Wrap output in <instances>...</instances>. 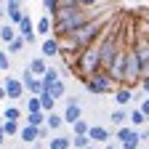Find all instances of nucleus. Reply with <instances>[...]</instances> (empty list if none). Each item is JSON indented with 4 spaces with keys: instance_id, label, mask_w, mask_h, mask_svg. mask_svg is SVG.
<instances>
[{
    "instance_id": "9b49d317",
    "label": "nucleus",
    "mask_w": 149,
    "mask_h": 149,
    "mask_svg": "<svg viewBox=\"0 0 149 149\" xmlns=\"http://www.w3.org/2000/svg\"><path fill=\"white\" fill-rule=\"evenodd\" d=\"M27 67H29V72L35 74V77H43V74H45V69H48V61L43 59V56H35V59H32Z\"/></svg>"
},
{
    "instance_id": "412c9836",
    "label": "nucleus",
    "mask_w": 149,
    "mask_h": 149,
    "mask_svg": "<svg viewBox=\"0 0 149 149\" xmlns=\"http://www.w3.org/2000/svg\"><path fill=\"white\" fill-rule=\"evenodd\" d=\"M136 130H139V128H133V125H120V128H117V141L123 144V141H128V139H133Z\"/></svg>"
},
{
    "instance_id": "e433bc0d",
    "label": "nucleus",
    "mask_w": 149,
    "mask_h": 149,
    "mask_svg": "<svg viewBox=\"0 0 149 149\" xmlns=\"http://www.w3.org/2000/svg\"><path fill=\"white\" fill-rule=\"evenodd\" d=\"M141 88H144V93L149 96V77H144V80H141Z\"/></svg>"
},
{
    "instance_id": "4468645a",
    "label": "nucleus",
    "mask_w": 149,
    "mask_h": 149,
    "mask_svg": "<svg viewBox=\"0 0 149 149\" xmlns=\"http://www.w3.org/2000/svg\"><path fill=\"white\" fill-rule=\"evenodd\" d=\"M24 125H32V128H40L45 125V112H27V120Z\"/></svg>"
},
{
    "instance_id": "79ce46f5",
    "label": "nucleus",
    "mask_w": 149,
    "mask_h": 149,
    "mask_svg": "<svg viewBox=\"0 0 149 149\" xmlns=\"http://www.w3.org/2000/svg\"><path fill=\"white\" fill-rule=\"evenodd\" d=\"M144 40H146V43H149V32H146V35H144Z\"/></svg>"
},
{
    "instance_id": "9d476101",
    "label": "nucleus",
    "mask_w": 149,
    "mask_h": 149,
    "mask_svg": "<svg viewBox=\"0 0 149 149\" xmlns=\"http://www.w3.org/2000/svg\"><path fill=\"white\" fill-rule=\"evenodd\" d=\"M64 123L67 125H72V123H77L80 117H83V109H80V104H67V109H64Z\"/></svg>"
},
{
    "instance_id": "dca6fc26",
    "label": "nucleus",
    "mask_w": 149,
    "mask_h": 149,
    "mask_svg": "<svg viewBox=\"0 0 149 149\" xmlns=\"http://www.w3.org/2000/svg\"><path fill=\"white\" fill-rule=\"evenodd\" d=\"M64 125V117L61 115H56V112H48V115H45V128L48 130H59Z\"/></svg>"
},
{
    "instance_id": "5701e85b",
    "label": "nucleus",
    "mask_w": 149,
    "mask_h": 149,
    "mask_svg": "<svg viewBox=\"0 0 149 149\" xmlns=\"http://www.w3.org/2000/svg\"><path fill=\"white\" fill-rule=\"evenodd\" d=\"M146 120H149V117L144 115V112H141V109H133V112H130V115H128V123H130V125H133V128H141V125H144Z\"/></svg>"
},
{
    "instance_id": "f704fd0d",
    "label": "nucleus",
    "mask_w": 149,
    "mask_h": 149,
    "mask_svg": "<svg viewBox=\"0 0 149 149\" xmlns=\"http://www.w3.org/2000/svg\"><path fill=\"white\" fill-rule=\"evenodd\" d=\"M51 136V130L45 128V125H40V128H37V141H43V139H48Z\"/></svg>"
},
{
    "instance_id": "7ed1b4c3",
    "label": "nucleus",
    "mask_w": 149,
    "mask_h": 149,
    "mask_svg": "<svg viewBox=\"0 0 149 149\" xmlns=\"http://www.w3.org/2000/svg\"><path fill=\"white\" fill-rule=\"evenodd\" d=\"M141 80V61H139V56L130 51V48H125V64H123V83H125V88H130V85H136Z\"/></svg>"
},
{
    "instance_id": "f3484780",
    "label": "nucleus",
    "mask_w": 149,
    "mask_h": 149,
    "mask_svg": "<svg viewBox=\"0 0 149 149\" xmlns=\"http://www.w3.org/2000/svg\"><path fill=\"white\" fill-rule=\"evenodd\" d=\"M109 120H112V125H115V128H120V125H125V123H128V112H125L123 107H117V109L109 115Z\"/></svg>"
},
{
    "instance_id": "20e7f679",
    "label": "nucleus",
    "mask_w": 149,
    "mask_h": 149,
    "mask_svg": "<svg viewBox=\"0 0 149 149\" xmlns=\"http://www.w3.org/2000/svg\"><path fill=\"white\" fill-rule=\"evenodd\" d=\"M85 88L91 93H96V96H104V93H112V91H115V83L109 80L107 72H99V74H93V77L85 80Z\"/></svg>"
},
{
    "instance_id": "aec40b11",
    "label": "nucleus",
    "mask_w": 149,
    "mask_h": 149,
    "mask_svg": "<svg viewBox=\"0 0 149 149\" xmlns=\"http://www.w3.org/2000/svg\"><path fill=\"white\" fill-rule=\"evenodd\" d=\"M48 149H72L69 136H53V139L48 141Z\"/></svg>"
},
{
    "instance_id": "72a5a7b5",
    "label": "nucleus",
    "mask_w": 149,
    "mask_h": 149,
    "mask_svg": "<svg viewBox=\"0 0 149 149\" xmlns=\"http://www.w3.org/2000/svg\"><path fill=\"white\" fill-rule=\"evenodd\" d=\"M74 3H77L83 11H88V8H96V6L101 3V0H74Z\"/></svg>"
},
{
    "instance_id": "6ab92c4d",
    "label": "nucleus",
    "mask_w": 149,
    "mask_h": 149,
    "mask_svg": "<svg viewBox=\"0 0 149 149\" xmlns=\"http://www.w3.org/2000/svg\"><path fill=\"white\" fill-rule=\"evenodd\" d=\"M37 99H40V109L45 112V115H48V112H53V107H56V99L51 96V93H45V91H43Z\"/></svg>"
},
{
    "instance_id": "393cba45",
    "label": "nucleus",
    "mask_w": 149,
    "mask_h": 149,
    "mask_svg": "<svg viewBox=\"0 0 149 149\" xmlns=\"http://www.w3.org/2000/svg\"><path fill=\"white\" fill-rule=\"evenodd\" d=\"M88 128H91V125L80 117L77 123H72V136H88Z\"/></svg>"
},
{
    "instance_id": "f257e3e1",
    "label": "nucleus",
    "mask_w": 149,
    "mask_h": 149,
    "mask_svg": "<svg viewBox=\"0 0 149 149\" xmlns=\"http://www.w3.org/2000/svg\"><path fill=\"white\" fill-rule=\"evenodd\" d=\"M74 72L80 74V80H83V83H85L88 77H93V74L104 72V69H101L99 45H96V43H93V45H88V48H83V51L77 53V64H74Z\"/></svg>"
},
{
    "instance_id": "c756f323",
    "label": "nucleus",
    "mask_w": 149,
    "mask_h": 149,
    "mask_svg": "<svg viewBox=\"0 0 149 149\" xmlns=\"http://www.w3.org/2000/svg\"><path fill=\"white\" fill-rule=\"evenodd\" d=\"M3 120H16V123H19V120H22V112H19L16 107H8V109L3 112Z\"/></svg>"
},
{
    "instance_id": "bb28decb",
    "label": "nucleus",
    "mask_w": 149,
    "mask_h": 149,
    "mask_svg": "<svg viewBox=\"0 0 149 149\" xmlns=\"http://www.w3.org/2000/svg\"><path fill=\"white\" fill-rule=\"evenodd\" d=\"M24 13H27L24 8H22V11H11V13H6V16H8V24H11V27H19V24H22V19H24Z\"/></svg>"
},
{
    "instance_id": "6e6552de",
    "label": "nucleus",
    "mask_w": 149,
    "mask_h": 149,
    "mask_svg": "<svg viewBox=\"0 0 149 149\" xmlns=\"http://www.w3.org/2000/svg\"><path fill=\"white\" fill-rule=\"evenodd\" d=\"M112 96H115V104H117V107H125V104L133 101V91L125 88V85H117L115 91H112Z\"/></svg>"
},
{
    "instance_id": "b1692460",
    "label": "nucleus",
    "mask_w": 149,
    "mask_h": 149,
    "mask_svg": "<svg viewBox=\"0 0 149 149\" xmlns=\"http://www.w3.org/2000/svg\"><path fill=\"white\" fill-rule=\"evenodd\" d=\"M40 80H43V88H45V85H51V83H56V80H61V77H59V69H56V67H48V69H45V74H43Z\"/></svg>"
},
{
    "instance_id": "f03ea898",
    "label": "nucleus",
    "mask_w": 149,
    "mask_h": 149,
    "mask_svg": "<svg viewBox=\"0 0 149 149\" xmlns=\"http://www.w3.org/2000/svg\"><path fill=\"white\" fill-rule=\"evenodd\" d=\"M104 27H107V24H104V16H99V19L93 16V19H88L85 24H80L77 29H74L72 35H67V37H72V40L77 43L80 48H88V45H93V43L101 37Z\"/></svg>"
},
{
    "instance_id": "473e14b6",
    "label": "nucleus",
    "mask_w": 149,
    "mask_h": 149,
    "mask_svg": "<svg viewBox=\"0 0 149 149\" xmlns=\"http://www.w3.org/2000/svg\"><path fill=\"white\" fill-rule=\"evenodd\" d=\"M6 13H11V11H22V0H6Z\"/></svg>"
},
{
    "instance_id": "a18cd8bd",
    "label": "nucleus",
    "mask_w": 149,
    "mask_h": 149,
    "mask_svg": "<svg viewBox=\"0 0 149 149\" xmlns=\"http://www.w3.org/2000/svg\"><path fill=\"white\" fill-rule=\"evenodd\" d=\"M144 19H146V22H149V13H146V16H144Z\"/></svg>"
},
{
    "instance_id": "ea45409f",
    "label": "nucleus",
    "mask_w": 149,
    "mask_h": 149,
    "mask_svg": "<svg viewBox=\"0 0 149 149\" xmlns=\"http://www.w3.org/2000/svg\"><path fill=\"white\" fill-rule=\"evenodd\" d=\"M3 19H6V8H3V6H0V22H3Z\"/></svg>"
},
{
    "instance_id": "a211bd4d",
    "label": "nucleus",
    "mask_w": 149,
    "mask_h": 149,
    "mask_svg": "<svg viewBox=\"0 0 149 149\" xmlns=\"http://www.w3.org/2000/svg\"><path fill=\"white\" fill-rule=\"evenodd\" d=\"M19 128H22V123H16V120H3V133H6V139L19 136Z\"/></svg>"
},
{
    "instance_id": "423d86ee",
    "label": "nucleus",
    "mask_w": 149,
    "mask_h": 149,
    "mask_svg": "<svg viewBox=\"0 0 149 149\" xmlns=\"http://www.w3.org/2000/svg\"><path fill=\"white\" fill-rule=\"evenodd\" d=\"M0 85H3V91H6V99H22L24 96V85H22V80H19V77H3V83H0Z\"/></svg>"
},
{
    "instance_id": "4c0bfd02",
    "label": "nucleus",
    "mask_w": 149,
    "mask_h": 149,
    "mask_svg": "<svg viewBox=\"0 0 149 149\" xmlns=\"http://www.w3.org/2000/svg\"><path fill=\"white\" fill-rule=\"evenodd\" d=\"M6 141H8V139H6V133H3V125H0V146H3Z\"/></svg>"
},
{
    "instance_id": "49530a36",
    "label": "nucleus",
    "mask_w": 149,
    "mask_h": 149,
    "mask_svg": "<svg viewBox=\"0 0 149 149\" xmlns=\"http://www.w3.org/2000/svg\"><path fill=\"white\" fill-rule=\"evenodd\" d=\"M120 149H123V146H120Z\"/></svg>"
},
{
    "instance_id": "c9c22d12",
    "label": "nucleus",
    "mask_w": 149,
    "mask_h": 149,
    "mask_svg": "<svg viewBox=\"0 0 149 149\" xmlns=\"http://www.w3.org/2000/svg\"><path fill=\"white\" fill-rule=\"evenodd\" d=\"M139 109H141V112H144V115L149 117V96H146V99H141V104H139Z\"/></svg>"
},
{
    "instance_id": "39448f33",
    "label": "nucleus",
    "mask_w": 149,
    "mask_h": 149,
    "mask_svg": "<svg viewBox=\"0 0 149 149\" xmlns=\"http://www.w3.org/2000/svg\"><path fill=\"white\" fill-rule=\"evenodd\" d=\"M19 80H22V85H24V91L29 93V96H40V93L45 91V88H43V80L35 77V74L29 72V67H24V74H22Z\"/></svg>"
},
{
    "instance_id": "2eb2a0df",
    "label": "nucleus",
    "mask_w": 149,
    "mask_h": 149,
    "mask_svg": "<svg viewBox=\"0 0 149 149\" xmlns=\"http://www.w3.org/2000/svg\"><path fill=\"white\" fill-rule=\"evenodd\" d=\"M51 27H53V22H51V16L45 13L40 22L35 24V35H48V37H51Z\"/></svg>"
},
{
    "instance_id": "ddd939ff",
    "label": "nucleus",
    "mask_w": 149,
    "mask_h": 149,
    "mask_svg": "<svg viewBox=\"0 0 149 149\" xmlns=\"http://www.w3.org/2000/svg\"><path fill=\"white\" fill-rule=\"evenodd\" d=\"M19 141H24V144L37 141V128H32V125H22V128H19Z\"/></svg>"
},
{
    "instance_id": "37998d69",
    "label": "nucleus",
    "mask_w": 149,
    "mask_h": 149,
    "mask_svg": "<svg viewBox=\"0 0 149 149\" xmlns=\"http://www.w3.org/2000/svg\"><path fill=\"white\" fill-rule=\"evenodd\" d=\"M85 149H96V146H93V144H91V146H85Z\"/></svg>"
},
{
    "instance_id": "a19ab883",
    "label": "nucleus",
    "mask_w": 149,
    "mask_h": 149,
    "mask_svg": "<svg viewBox=\"0 0 149 149\" xmlns=\"http://www.w3.org/2000/svg\"><path fill=\"white\" fill-rule=\"evenodd\" d=\"M6 99V91H3V85H0V101H3Z\"/></svg>"
},
{
    "instance_id": "cd10ccee",
    "label": "nucleus",
    "mask_w": 149,
    "mask_h": 149,
    "mask_svg": "<svg viewBox=\"0 0 149 149\" xmlns=\"http://www.w3.org/2000/svg\"><path fill=\"white\" fill-rule=\"evenodd\" d=\"M69 144H72L74 149H85V146H91V139H88V136H72Z\"/></svg>"
},
{
    "instance_id": "7c9ffc66",
    "label": "nucleus",
    "mask_w": 149,
    "mask_h": 149,
    "mask_svg": "<svg viewBox=\"0 0 149 149\" xmlns=\"http://www.w3.org/2000/svg\"><path fill=\"white\" fill-rule=\"evenodd\" d=\"M24 101H27V112H43L40 109V99H37V96H29Z\"/></svg>"
},
{
    "instance_id": "c03bdc74",
    "label": "nucleus",
    "mask_w": 149,
    "mask_h": 149,
    "mask_svg": "<svg viewBox=\"0 0 149 149\" xmlns=\"http://www.w3.org/2000/svg\"><path fill=\"white\" fill-rule=\"evenodd\" d=\"M0 6H6V0H0Z\"/></svg>"
},
{
    "instance_id": "4be33fe9",
    "label": "nucleus",
    "mask_w": 149,
    "mask_h": 149,
    "mask_svg": "<svg viewBox=\"0 0 149 149\" xmlns=\"http://www.w3.org/2000/svg\"><path fill=\"white\" fill-rule=\"evenodd\" d=\"M16 35H19V32H16V27H11V24H0V40H3L6 45L13 40Z\"/></svg>"
},
{
    "instance_id": "a878e982",
    "label": "nucleus",
    "mask_w": 149,
    "mask_h": 149,
    "mask_svg": "<svg viewBox=\"0 0 149 149\" xmlns=\"http://www.w3.org/2000/svg\"><path fill=\"white\" fill-rule=\"evenodd\" d=\"M24 45H27V43H24V40H22V37H19V35H16V37H13V40L8 43V51H6V53H22V51H24Z\"/></svg>"
},
{
    "instance_id": "0eeeda50",
    "label": "nucleus",
    "mask_w": 149,
    "mask_h": 149,
    "mask_svg": "<svg viewBox=\"0 0 149 149\" xmlns=\"http://www.w3.org/2000/svg\"><path fill=\"white\" fill-rule=\"evenodd\" d=\"M88 139H91V144H107L109 141V130L101 128V125H91L88 128Z\"/></svg>"
},
{
    "instance_id": "f8f14e48",
    "label": "nucleus",
    "mask_w": 149,
    "mask_h": 149,
    "mask_svg": "<svg viewBox=\"0 0 149 149\" xmlns=\"http://www.w3.org/2000/svg\"><path fill=\"white\" fill-rule=\"evenodd\" d=\"M45 93H51L56 101H59V99H64V96H67V85H64V80H56V83L45 85Z\"/></svg>"
},
{
    "instance_id": "1a4fd4ad",
    "label": "nucleus",
    "mask_w": 149,
    "mask_h": 149,
    "mask_svg": "<svg viewBox=\"0 0 149 149\" xmlns=\"http://www.w3.org/2000/svg\"><path fill=\"white\" fill-rule=\"evenodd\" d=\"M40 53H43V59L59 56V40H56V37H45V40H43V45H40Z\"/></svg>"
},
{
    "instance_id": "2f4dec72",
    "label": "nucleus",
    "mask_w": 149,
    "mask_h": 149,
    "mask_svg": "<svg viewBox=\"0 0 149 149\" xmlns=\"http://www.w3.org/2000/svg\"><path fill=\"white\" fill-rule=\"evenodd\" d=\"M11 69V56L6 51H0V72H8Z\"/></svg>"
},
{
    "instance_id": "58836bf2",
    "label": "nucleus",
    "mask_w": 149,
    "mask_h": 149,
    "mask_svg": "<svg viewBox=\"0 0 149 149\" xmlns=\"http://www.w3.org/2000/svg\"><path fill=\"white\" fill-rule=\"evenodd\" d=\"M104 149H120V144H112V141H109V144H107Z\"/></svg>"
},
{
    "instance_id": "c85d7f7f",
    "label": "nucleus",
    "mask_w": 149,
    "mask_h": 149,
    "mask_svg": "<svg viewBox=\"0 0 149 149\" xmlns=\"http://www.w3.org/2000/svg\"><path fill=\"white\" fill-rule=\"evenodd\" d=\"M43 6H45V13H48V16H53L56 11L61 8V0H43Z\"/></svg>"
}]
</instances>
